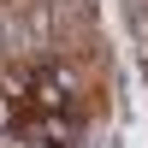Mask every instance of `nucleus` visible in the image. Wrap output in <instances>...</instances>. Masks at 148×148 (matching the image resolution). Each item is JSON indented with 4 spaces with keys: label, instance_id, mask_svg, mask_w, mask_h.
Returning <instances> with one entry per match:
<instances>
[{
    "label": "nucleus",
    "instance_id": "f257e3e1",
    "mask_svg": "<svg viewBox=\"0 0 148 148\" xmlns=\"http://www.w3.org/2000/svg\"><path fill=\"white\" fill-rule=\"evenodd\" d=\"M136 42H142V53H148V6H136Z\"/></svg>",
    "mask_w": 148,
    "mask_h": 148
}]
</instances>
